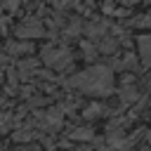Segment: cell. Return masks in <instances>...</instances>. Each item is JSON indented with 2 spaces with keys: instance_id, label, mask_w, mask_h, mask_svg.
Masks as SVG:
<instances>
[{
  "instance_id": "16",
  "label": "cell",
  "mask_w": 151,
  "mask_h": 151,
  "mask_svg": "<svg viewBox=\"0 0 151 151\" xmlns=\"http://www.w3.org/2000/svg\"><path fill=\"white\" fill-rule=\"evenodd\" d=\"M12 123H14V116L12 113H0V132H7Z\"/></svg>"
},
{
  "instance_id": "5",
  "label": "cell",
  "mask_w": 151,
  "mask_h": 151,
  "mask_svg": "<svg viewBox=\"0 0 151 151\" xmlns=\"http://www.w3.org/2000/svg\"><path fill=\"white\" fill-rule=\"evenodd\" d=\"M17 76H19V80H28V78H33L35 73H38V59L35 57H26V59H19V64H17Z\"/></svg>"
},
{
  "instance_id": "8",
  "label": "cell",
  "mask_w": 151,
  "mask_h": 151,
  "mask_svg": "<svg viewBox=\"0 0 151 151\" xmlns=\"http://www.w3.org/2000/svg\"><path fill=\"white\" fill-rule=\"evenodd\" d=\"M68 137L76 139V142H92V139H94V132H92L90 127H85V125H78V127H73V130L68 132Z\"/></svg>"
},
{
  "instance_id": "6",
  "label": "cell",
  "mask_w": 151,
  "mask_h": 151,
  "mask_svg": "<svg viewBox=\"0 0 151 151\" xmlns=\"http://www.w3.org/2000/svg\"><path fill=\"white\" fill-rule=\"evenodd\" d=\"M83 31H85V33H87V38H92V42H94V40H101V38L106 35L109 24H106V21H101V19H97V21L85 24V28H83Z\"/></svg>"
},
{
  "instance_id": "7",
  "label": "cell",
  "mask_w": 151,
  "mask_h": 151,
  "mask_svg": "<svg viewBox=\"0 0 151 151\" xmlns=\"http://www.w3.org/2000/svg\"><path fill=\"white\" fill-rule=\"evenodd\" d=\"M139 57H142V64L144 66H151V33H144L139 35Z\"/></svg>"
},
{
  "instance_id": "21",
  "label": "cell",
  "mask_w": 151,
  "mask_h": 151,
  "mask_svg": "<svg viewBox=\"0 0 151 151\" xmlns=\"http://www.w3.org/2000/svg\"><path fill=\"white\" fill-rule=\"evenodd\" d=\"M0 104H2V97H0Z\"/></svg>"
},
{
  "instance_id": "15",
  "label": "cell",
  "mask_w": 151,
  "mask_h": 151,
  "mask_svg": "<svg viewBox=\"0 0 151 151\" xmlns=\"http://www.w3.org/2000/svg\"><path fill=\"white\" fill-rule=\"evenodd\" d=\"M80 47H83V54H85V59H90V61H92V59L97 57V47H94V42H83Z\"/></svg>"
},
{
  "instance_id": "17",
  "label": "cell",
  "mask_w": 151,
  "mask_h": 151,
  "mask_svg": "<svg viewBox=\"0 0 151 151\" xmlns=\"http://www.w3.org/2000/svg\"><path fill=\"white\" fill-rule=\"evenodd\" d=\"M134 26H146V28H151V14H146V17H139L137 21H132Z\"/></svg>"
},
{
  "instance_id": "9",
  "label": "cell",
  "mask_w": 151,
  "mask_h": 151,
  "mask_svg": "<svg viewBox=\"0 0 151 151\" xmlns=\"http://www.w3.org/2000/svg\"><path fill=\"white\" fill-rule=\"evenodd\" d=\"M116 50H118V40L111 38V35H104L97 45V52H104V54H113Z\"/></svg>"
},
{
  "instance_id": "3",
  "label": "cell",
  "mask_w": 151,
  "mask_h": 151,
  "mask_svg": "<svg viewBox=\"0 0 151 151\" xmlns=\"http://www.w3.org/2000/svg\"><path fill=\"white\" fill-rule=\"evenodd\" d=\"M17 38L19 40H24V42H28L31 38H40L42 33H45V26H42V21L40 19H35V17H28L24 24H19L17 26Z\"/></svg>"
},
{
  "instance_id": "14",
  "label": "cell",
  "mask_w": 151,
  "mask_h": 151,
  "mask_svg": "<svg viewBox=\"0 0 151 151\" xmlns=\"http://www.w3.org/2000/svg\"><path fill=\"white\" fill-rule=\"evenodd\" d=\"M134 64H137V59H134V54H123V59H116L113 61V66L116 68H134Z\"/></svg>"
},
{
  "instance_id": "1",
  "label": "cell",
  "mask_w": 151,
  "mask_h": 151,
  "mask_svg": "<svg viewBox=\"0 0 151 151\" xmlns=\"http://www.w3.org/2000/svg\"><path fill=\"white\" fill-rule=\"evenodd\" d=\"M116 78H113V68L104 66V64H94L80 73H76L73 78H68V87L83 92V94H97V97H106L113 92Z\"/></svg>"
},
{
  "instance_id": "10",
  "label": "cell",
  "mask_w": 151,
  "mask_h": 151,
  "mask_svg": "<svg viewBox=\"0 0 151 151\" xmlns=\"http://www.w3.org/2000/svg\"><path fill=\"white\" fill-rule=\"evenodd\" d=\"M137 97H139V90H137L134 85H130V80H127L125 87L120 90V101H123V104H132Z\"/></svg>"
},
{
  "instance_id": "19",
  "label": "cell",
  "mask_w": 151,
  "mask_h": 151,
  "mask_svg": "<svg viewBox=\"0 0 151 151\" xmlns=\"http://www.w3.org/2000/svg\"><path fill=\"white\" fill-rule=\"evenodd\" d=\"M5 21H7V19L0 14V33H5Z\"/></svg>"
},
{
  "instance_id": "11",
  "label": "cell",
  "mask_w": 151,
  "mask_h": 151,
  "mask_svg": "<svg viewBox=\"0 0 151 151\" xmlns=\"http://www.w3.org/2000/svg\"><path fill=\"white\" fill-rule=\"evenodd\" d=\"M83 28H85L83 19H80V17H73V19H68V24H66L64 33H66V35H80V33H83Z\"/></svg>"
},
{
  "instance_id": "12",
  "label": "cell",
  "mask_w": 151,
  "mask_h": 151,
  "mask_svg": "<svg viewBox=\"0 0 151 151\" xmlns=\"http://www.w3.org/2000/svg\"><path fill=\"white\" fill-rule=\"evenodd\" d=\"M31 139H35V130H33L31 125L19 127V130L14 132V142H31Z\"/></svg>"
},
{
  "instance_id": "4",
  "label": "cell",
  "mask_w": 151,
  "mask_h": 151,
  "mask_svg": "<svg viewBox=\"0 0 151 151\" xmlns=\"http://www.w3.org/2000/svg\"><path fill=\"white\" fill-rule=\"evenodd\" d=\"M2 52L7 57H21V59H26L28 54H33V45L31 42H24V40H9Z\"/></svg>"
},
{
  "instance_id": "18",
  "label": "cell",
  "mask_w": 151,
  "mask_h": 151,
  "mask_svg": "<svg viewBox=\"0 0 151 151\" xmlns=\"http://www.w3.org/2000/svg\"><path fill=\"white\" fill-rule=\"evenodd\" d=\"M7 61H9V57H7V54H5V52H0V66H5V64H7Z\"/></svg>"
},
{
  "instance_id": "2",
  "label": "cell",
  "mask_w": 151,
  "mask_h": 151,
  "mask_svg": "<svg viewBox=\"0 0 151 151\" xmlns=\"http://www.w3.org/2000/svg\"><path fill=\"white\" fill-rule=\"evenodd\" d=\"M40 59H42V64H45L47 68H52V71H64V68H68V66L73 64V52H71L66 45H47V47H42Z\"/></svg>"
},
{
  "instance_id": "22",
  "label": "cell",
  "mask_w": 151,
  "mask_h": 151,
  "mask_svg": "<svg viewBox=\"0 0 151 151\" xmlns=\"http://www.w3.org/2000/svg\"><path fill=\"white\" fill-rule=\"evenodd\" d=\"M0 151H2V149H0Z\"/></svg>"
},
{
  "instance_id": "20",
  "label": "cell",
  "mask_w": 151,
  "mask_h": 151,
  "mask_svg": "<svg viewBox=\"0 0 151 151\" xmlns=\"http://www.w3.org/2000/svg\"><path fill=\"white\" fill-rule=\"evenodd\" d=\"M146 139H149V144H151V132H149V134H146Z\"/></svg>"
},
{
  "instance_id": "13",
  "label": "cell",
  "mask_w": 151,
  "mask_h": 151,
  "mask_svg": "<svg viewBox=\"0 0 151 151\" xmlns=\"http://www.w3.org/2000/svg\"><path fill=\"white\" fill-rule=\"evenodd\" d=\"M104 104H90V106H85V111H83V116L87 118V120H92V118H99V116H104Z\"/></svg>"
}]
</instances>
